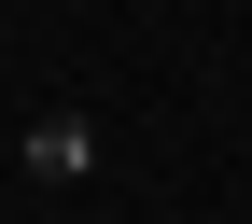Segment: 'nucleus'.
Listing matches in <instances>:
<instances>
[{
  "label": "nucleus",
  "instance_id": "1",
  "mask_svg": "<svg viewBox=\"0 0 252 224\" xmlns=\"http://www.w3.org/2000/svg\"><path fill=\"white\" fill-rule=\"evenodd\" d=\"M28 168H42V182H70V168H84V126H70V112H56V126H28Z\"/></svg>",
  "mask_w": 252,
  "mask_h": 224
}]
</instances>
